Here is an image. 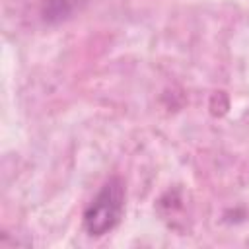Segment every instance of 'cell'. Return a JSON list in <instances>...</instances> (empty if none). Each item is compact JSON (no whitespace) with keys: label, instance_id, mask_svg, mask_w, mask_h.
Wrapping results in <instances>:
<instances>
[{"label":"cell","instance_id":"6da1fadb","mask_svg":"<svg viewBox=\"0 0 249 249\" xmlns=\"http://www.w3.org/2000/svg\"><path fill=\"white\" fill-rule=\"evenodd\" d=\"M124 206V187L121 179H109L84 212V228L89 235H103L117 226Z\"/></svg>","mask_w":249,"mask_h":249}]
</instances>
